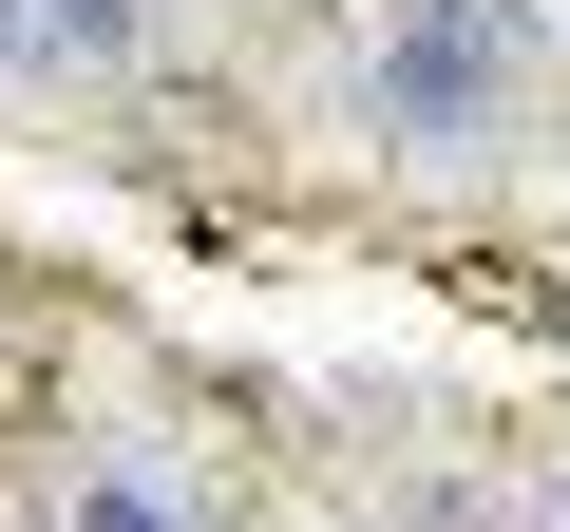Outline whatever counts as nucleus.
I'll return each mask as SVG.
<instances>
[{
  "mask_svg": "<svg viewBox=\"0 0 570 532\" xmlns=\"http://www.w3.org/2000/svg\"><path fill=\"white\" fill-rule=\"evenodd\" d=\"M532 0H381V39H362V115L400 152H494L532 115Z\"/></svg>",
  "mask_w": 570,
  "mask_h": 532,
  "instance_id": "1",
  "label": "nucleus"
},
{
  "mask_svg": "<svg viewBox=\"0 0 570 532\" xmlns=\"http://www.w3.org/2000/svg\"><path fill=\"white\" fill-rule=\"evenodd\" d=\"M153 39V0H0V77H115Z\"/></svg>",
  "mask_w": 570,
  "mask_h": 532,
  "instance_id": "2",
  "label": "nucleus"
},
{
  "mask_svg": "<svg viewBox=\"0 0 570 532\" xmlns=\"http://www.w3.org/2000/svg\"><path fill=\"white\" fill-rule=\"evenodd\" d=\"M58 532H190V494L153 456H96V475H58Z\"/></svg>",
  "mask_w": 570,
  "mask_h": 532,
  "instance_id": "3",
  "label": "nucleus"
}]
</instances>
